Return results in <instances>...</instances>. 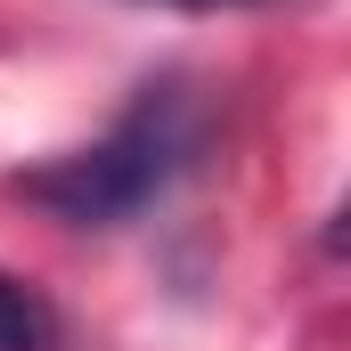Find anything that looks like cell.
<instances>
[{
    "label": "cell",
    "mask_w": 351,
    "mask_h": 351,
    "mask_svg": "<svg viewBox=\"0 0 351 351\" xmlns=\"http://www.w3.org/2000/svg\"><path fill=\"white\" fill-rule=\"evenodd\" d=\"M196 147H204V114H196L188 82H139V98L90 147L16 172L8 196H25L33 213H49L66 229H123V221H139L147 204H164L188 180Z\"/></svg>",
    "instance_id": "1"
},
{
    "label": "cell",
    "mask_w": 351,
    "mask_h": 351,
    "mask_svg": "<svg viewBox=\"0 0 351 351\" xmlns=\"http://www.w3.org/2000/svg\"><path fill=\"white\" fill-rule=\"evenodd\" d=\"M156 8H262V0H156Z\"/></svg>",
    "instance_id": "3"
},
{
    "label": "cell",
    "mask_w": 351,
    "mask_h": 351,
    "mask_svg": "<svg viewBox=\"0 0 351 351\" xmlns=\"http://www.w3.org/2000/svg\"><path fill=\"white\" fill-rule=\"evenodd\" d=\"M0 351H66V319L41 286L0 269Z\"/></svg>",
    "instance_id": "2"
}]
</instances>
